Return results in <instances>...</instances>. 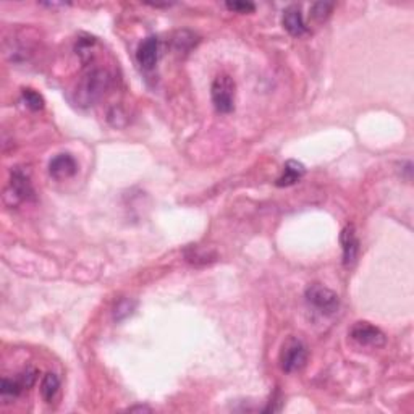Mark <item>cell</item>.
<instances>
[{
    "label": "cell",
    "instance_id": "obj_1",
    "mask_svg": "<svg viewBox=\"0 0 414 414\" xmlns=\"http://www.w3.org/2000/svg\"><path fill=\"white\" fill-rule=\"evenodd\" d=\"M110 83H112V78L107 70L93 68L79 79L75 93H73V99L79 107H91L104 98L105 91L110 88Z\"/></svg>",
    "mask_w": 414,
    "mask_h": 414
},
{
    "label": "cell",
    "instance_id": "obj_2",
    "mask_svg": "<svg viewBox=\"0 0 414 414\" xmlns=\"http://www.w3.org/2000/svg\"><path fill=\"white\" fill-rule=\"evenodd\" d=\"M305 298L307 305L322 316H333L335 312H338V295L335 291H332L330 288H327V286H323L321 283L307 286L305 291Z\"/></svg>",
    "mask_w": 414,
    "mask_h": 414
},
{
    "label": "cell",
    "instance_id": "obj_3",
    "mask_svg": "<svg viewBox=\"0 0 414 414\" xmlns=\"http://www.w3.org/2000/svg\"><path fill=\"white\" fill-rule=\"evenodd\" d=\"M307 361V347L300 338H288L280 352V366L283 373L293 374L305 368Z\"/></svg>",
    "mask_w": 414,
    "mask_h": 414
},
{
    "label": "cell",
    "instance_id": "obj_4",
    "mask_svg": "<svg viewBox=\"0 0 414 414\" xmlns=\"http://www.w3.org/2000/svg\"><path fill=\"white\" fill-rule=\"evenodd\" d=\"M211 95L217 112L230 114L235 109V81L228 75L217 76L212 83Z\"/></svg>",
    "mask_w": 414,
    "mask_h": 414
},
{
    "label": "cell",
    "instance_id": "obj_5",
    "mask_svg": "<svg viewBox=\"0 0 414 414\" xmlns=\"http://www.w3.org/2000/svg\"><path fill=\"white\" fill-rule=\"evenodd\" d=\"M38 375V369L26 368L23 373L18 374V377H15V379L4 377L2 384H0V396H2V400L5 403H8V400L18 398L25 390H29L31 387L36 384Z\"/></svg>",
    "mask_w": 414,
    "mask_h": 414
},
{
    "label": "cell",
    "instance_id": "obj_6",
    "mask_svg": "<svg viewBox=\"0 0 414 414\" xmlns=\"http://www.w3.org/2000/svg\"><path fill=\"white\" fill-rule=\"evenodd\" d=\"M349 337L359 347L382 348L387 343L385 333L369 322H356L349 330Z\"/></svg>",
    "mask_w": 414,
    "mask_h": 414
},
{
    "label": "cell",
    "instance_id": "obj_7",
    "mask_svg": "<svg viewBox=\"0 0 414 414\" xmlns=\"http://www.w3.org/2000/svg\"><path fill=\"white\" fill-rule=\"evenodd\" d=\"M8 196H12V206L34 198L33 185H31V180L25 170L18 167L12 170V180H10V188L5 193V198H8Z\"/></svg>",
    "mask_w": 414,
    "mask_h": 414
},
{
    "label": "cell",
    "instance_id": "obj_8",
    "mask_svg": "<svg viewBox=\"0 0 414 414\" xmlns=\"http://www.w3.org/2000/svg\"><path fill=\"white\" fill-rule=\"evenodd\" d=\"M161 55V41L157 36H149L138 46L136 60L142 70H154Z\"/></svg>",
    "mask_w": 414,
    "mask_h": 414
},
{
    "label": "cell",
    "instance_id": "obj_9",
    "mask_svg": "<svg viewBox=\"0 0 414 414\" xmlns=\"http://www.w3.org/2000/svg\"><path fill=\"white\" fill-rule=\"evenodd\" d=\"M78 172L76 159L68 152L57 154L49 162V175L55 180H67L75 177Z\"/></svg>",
    "mask_w": 414,
    "mask_h": 414
},
{
    "label": "cell",
    "instance_id": "obj_10",
    "mask_svg": "<svg viewBox=\"0 0 414 414\" xmlns=\"http://www.w3.org/2000/svg\"><path fill=\"white\" fill-rule=\"evenodd\" d=\"M340 243H342L343 249V264L348 267V265L356 261L359 253V241L353 225H347L343 228L342 233H340Z\"/></svg>",
    "mask_w": 414,
    "mask_h": 414
},
{
    "label": "cell",
    "instance_id": "obj_11",
    "mask_svg": "<svg viewBox=\"0 0 414 414\" xmlns=\"http://www.w3.org/2000/svg\"><path fill=\"white\" fill-rule=\"evenodd\" d=\"M282 25L291 36H295V38H300V36L307 33V26L305 23V18H302L301 8L298 5H290L288 8L283 10Z\"/></svg>",
    "mask_w": 414,
    "mask_h": 414
},
{
    "label": "cell",
    "instance_id": "obj_12",
    "mask_svg": "<svg viewBox=\"0 0 414 414\" xmlns=\"http://www.w3.org/2000/svg\"><path fill=\"white\" fill-rule=\"evenodd\" d=\"M306 173V168L305 166H302L301 162L298 161H288L283 166V172L280 177L277 178V182H275V185L280 188L283 187H291V185L298 183L300 180L302 178V175Z\"/></svg>",
    "mask_w": 414,
    "mask_h": 414
},
{
    "label": "cell",
    "instance_id": "obj_13",
    "mask_svg": "<svg viewBox=\"0 0 414 414\" xmlns=\"http://www.w3.org/2000/svg\"><path fill=\"white\" fill-rule=\"evenodd\" d=\"M58 389H60V379H58L57 374L47 373L44 377H42L41 395H42V398H44L46 403L54 401Z\"/></svg>",
    "mask_w": 414,
    "mask_h": 414
},
{
    "label": "cell",
    "instance_id": "obj_14",
    "mask_svg": "<svg viewBox=\"0 0 414 414\" xmlns=\"http://www.w3.org/2000/svg\"><path fill=\"white\" fill-rule=\"evenodd\" d=\"M21 95H23L25 104L28 105L31 110H34V112L44 107V99H42V95L39 93H36L34 89H23Z\"/></svg>",
    "mask_w": 414,
    "mask_h": 414
},
{
    "label": "cell",
    "instance_id": "obj_15",
    "mask_svg": "<svg viewBox=\"0 0 414 414\" xmlns=\"http://www.w3.org/2000/svg\"><path fill=\"white\" fill-rule=\"evenodd\" d=\"M136 302L131 300H121L114 309V319L115 321H123L125 317H128L133 311H135Z\"/></svg>",
    "mask_w": 414,
    "mask_h": 414
},
{
    "label": "cell",
    "instance_id": "obj_16",
    "mask_svg": "<svg viewBox=\"0 0 414 414\" xmlns=\"http://www.w3.org/2000/svg\"><path fill=\"white\" fill-rule=\"evenodd\" d=\"M333 4L328 2H317L311 7V17L317 21H323L328 18V15L332 13Z\"/></svg>",
    "mask_w": 414,
    "mask_h": 414
},
{
    "label": "cell",
    "instance_id": "obj_17",
    "mask_svg": "<svg viewBox=\"0 0 414 414\" xmlns=\"http://www.w3.org/2000/svg\"><path fill=\"white\" fill-rule=\"evenodd\" d=\"M225 7L232 12H238V13H251L256 10V5L253 2H227Z\"/></svg>",
    "mask_w": 414,
    "mask_h": 414
},
{
    "label": "cell",
    "instance_id": "obj_18",
    "mask_svg": "<svg viewBox=\"0 0 414 414\" xmlns=\"http://www.w3.org/2000/svg\"><path fill=\"white\" fill-rule=\"evenodd\" d=\"M138 410H140V411H149V408H146V406H136V408H131L130 411H138Z\"/></svg>",
    "mask_w": 414,
    "mask_h": 414
}]
</instances>
